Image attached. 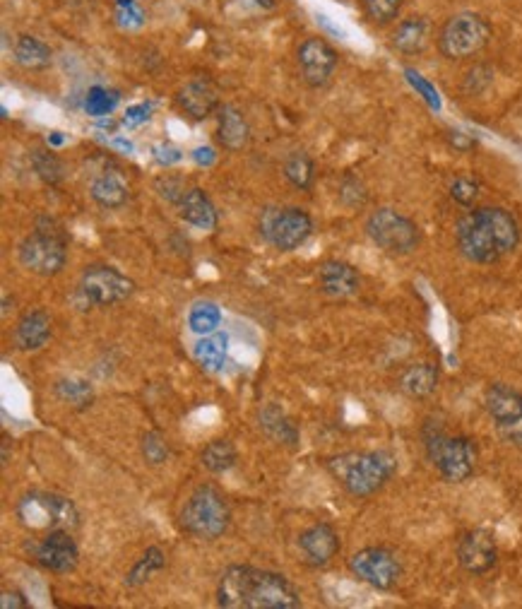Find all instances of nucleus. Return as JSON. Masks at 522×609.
Returning <instances> with one entry per match:
<instances>
[{
    "label": "nucleus",
    "instance_id": "1",
    "mask_svg": "<svg viewBox=\"0 0 522 609\" xmlns=\"http://www.w3.org/2000/svg\"><path fill=\"white\" fill-rule=\"evenodd\" d=\"M217 602L227 609H299V590L282 573L255 569V566H229L217 583Z\"/></svg>",
    "mask_w": 522,
    "mask_h": 609
},
{
    "label": "nucleus",
    "instance_id": "2",
    "mask_svg": "<svg viewBox=\"0 0 522 609\" xmlns=\"http://www.w3.org/2000/svg\"><path fill=\"white\" fill-rule=\"evenodd\" d=\"M520 224L513 212L503 208H474L467 212L455 229V244L467 260L491 265L503 260L520 246Z\"/></svg>",
    "mask_w": 522,
    "mask_h": 609
},
{
    "label": "nucleus",
    "instance_id": "3",
    "mask_svg": "<svg viewBox=\"0 0 522 609\" xmlns=\"http://www.w3.org/2000/svg\"><path fill=\"white\" fill-rule=\"evenodd\" d=\"M332 480L354 499H369L395 477L397 458L390 451H349L325 460Z\"/></svg>",
    "mask_w": 522,
    "mask_h": 609
},
{
    "label": "nucleus",
    "instance_id": "4",
    "mask_svg": "<svg viewBox=\"0 0 522 609\" xmlns=\"http://www.w3.org/2000/svg\"><path fill=\"white\" fill-rule=\"evenodd\" d=\"M424 448L426 458L436 467L438 475L450 484H462L474 475L479 463L477 443L470 436L448 434L443 427L426 422L424 427Z\"/></svg>",
    "mask_w": 522,
    "mask_h": 609
},
{
    "label": "nucleus",
    "instance_id": "5",
    "mask_svg": "<svg viewBox=\"0 0 522 609\" xmlns=\"http://www.w3.org/2000/svg\"><path fill=\"white\" fill-rule=\"evenodd\" d=\"M181 528L195 540L215 542L231 525V508L227 496L212 484H200L181 508Z\"/></svg>",
    "mask_w": 522,
    "mask_h": 609
},
{
    "label": "nucleus",
    "instance_id": "6",
    "mask_svg": "<svg viewBox=\"0 0 522 609\" xmlns=\"http://www.w3.org/2000/svg\"><path fill=\"white\" fill-rule=\"evenodd\" d=\"M17 523L29 532H46L53 530H70L80 528V511L75 501L68 496L53 492H27L20 496L15 506Z\"/></svg>",
    "mask_w": 522,
    "mask_h": 609
},
{
    "label": "nucleus",
    "instance_id": "7",
    "mask_svg": "<svg viewBox=\"0 0 522 609\" xmlns=\"http://www.w3.org/2000/svg\"><path fill=\"white\" fill-rule=\"evenodd\" d=\"M491 41V25L477 13L453 15L438 34V49L448 61H465V58L482 53Z\"/></svg>",
    "mask_w": 522,
    "mask_h": 609
},
{
    "label": "nucleus",
    "instance_id": "8",
    "mask_svg": "<svg viewBox=\"0 0 522 609\" xmlns=\"http://www.w3.org/2000/svg\"><path fill=\"white\" fill-rule=\"evenodd\" d=\"M366 234L388 256H409L421 244L417 222L393 208H378L366 220Z\"/></svg>",
    "mask_w": 522,
    "mask_h": 609
},
{
    "label": "nucleus",
    "instance_id": "9",
    "mask_svg": "<svg viewBox=\"0 0 522 609\" xmlns=\"http://www.w3.org/2000/svg\"><path fill=\"white\" fill-rule=\"evenodd\" d=\"M258 232L272 248L289 253L306 244L313 234V220L301 208H265L260 212Z\"/></svg>",
    "mask_w": 522,
    "mask_h": 609
},
{
    "label": "nucleus",
    "instance_id": "10",
    "mask_svg": "<svg viewBox=\"0 0 522 609\" xmlns=\"http://www.w3.org/2000/svg\"><path fill=\"white\" fill-rule=\"evenodd\" d=\"M17 258H20L22 268L29 270L32 275L53 277L65 268L68 246H65V239L58 232L37 229V232L29 234L17 246Z\"/></svg>",
    "mask_w": 522,
    "mask_h": 609
},
{
    "label": "nucleus",
    "instance_id": "11",
    "mask_svg": "<svg viewBox=\"0 0 522 609\" xmlns=\"http://www.w3.org/2000/svg\"><path fill=\"white\" fill-rule=\"evenodd\" d=\"M484 407L496 434L508 446L522 451V393L506 383H491L484 393Z\"/></svg>",
    "mask_w": 522,
    "mask_h": 609
},
{
    "label": "nucleus",
    "instance_id": "12",
    "mask_svg": "<svg viewBox=\"0 0 522 609\" xmlns=\"http://www.w3.org/2000/svg\"><path fill=\"white\" fill-rule=\"evenodd\" d=\"M349 571L371 588L393 590L402 578V561L388 547H366L349 559Z\"/></svg>",
    "mask_w": 522,
    "mask_h": 609
},
{
    "label": "nucleus",
    "instance_id": "13",
    "mask_svg": "<svg viewBox=\"0 0 522 609\" xmlns=\"http://www.w3.org/2000/svg\"><path fill=\"white\" fill-rule=\"evenodd\" d=\"M80 294L94 306H114L135 294V282L111 265H90L80 280Z\"/></svg>",
    "mask_w": 522,
    "mask_h": 609
},
{
    "label": "nucleus",
    "instance_id": "14",
    "mask_svg": "<svg viewBox=\"0 0 522 609\" xmlns=\"http://www.w3.org/2000/svg\"><path fill=\"white\" fill-rule=\"evenodd\" d=\"M34 561L41 569L51 573H70L80 564V547H77L73 532L53 530L34 545Z\"/></svg>",
    "mask_w": 522,
    "mask_h": 609
},
{
    "label": "nucleus",
    "instance_id": "15",
    "mask_svg": "<svg viewBox=\"0 0 522 609\" xmlns=\"http://www.w3.org/2000/svg\"><path fill=\"white\" fill-rule=\"evenodd\" d=\"M458 564L472 576H484L498 564V545L494 532L484 528H472L462 532L458 540Z\"/></svg>",
    "mask_w": 522,
    "mask_h": 609
},
{
    "label": "nucleus",
    "instance_id": "16",
    "mask_svg": "<svg viewBox=\"0 0 522 609\" xmlns=\"http://www.w3.org/2000/svg\"><path fill=\"white\" fill-rule=\"evenodd\" d=\"M296 58H299V68L301 75H304V82L313 90L318 87H325L332 78L337 68V51L325 41L323 37H311L306 39L304 44L299 46L296 51Z\"/></svg>",
    "mask_w": 522,
    "mask_h": 609
},
{
    "label": "nucleus",
    "instance_id": "17",
    "mask_svg": "<svg viewBox=\"0 0 522 609\" xmlns=\"http://www.w3.org/2000/svg\"><path fill=\"white\" fill-rule=\"evenodd\" d=\"M301 557L313 569H323L340 554V535L328 523H316L306 528L296 540Z\"/></svg>",
    "mask_w": 522,
    "mask_h": 609
},
{
    "label": "nucleus",
    "instance_id": "18",
    "mask_svg": "<svg viewBox=\"0 0 522 609\" xmlns=\"http://www.w3.org/2000/svg\"><path fill=\"white\" fill-rule=\"evenodd\" d=\"M320 292L332 299H349L361 289V275L344 260H325L318 268Z\"/></svg>",
    "mask_w": 522,
    "mask_h": 609
},
{
    "label": "nucleus",
    "instance_id": "19",
    "mask_svg": "<svg viewBox=\"0 0 522 609\" xmlns=\"http://www.w3.org/2000/svg\"><path fill=\"white\" fill-rule=\"evenodd\" d=\"M90 195L99 208L118 210L128 203L130 186L121 169L104 167L102 171H97V174L92 176Z\"/></svg>",
    "mask_w": 522,
    "mask_h": 609
},
{
    "label": "nucleus",
    "instance_id": "20",
    "mask_svg": "<svg viewBox=\"0 0 522 609\" xmlns=\"http://www.w3.org/2000/svg\"><path fill=\"white\" fill-rule=\"evenodd\" d=\"M176 102L195 121H205L219 111V92L210 80H193L181 87Z\"/></svg>",
    "mask_w": 522,
    "mask_h": 609
},
{
    "label": "nucleus",
    "instance_id": "21",
    "mask_svg": "<svg viewBox=\"0 0 522 609\" xmlns=\"http://www.w3.org/2000/svg\"><path fill=\"white\" fill-rule=\"evenodd\" d=\"M217 140L227 152H241L251 145V126L234 104L219 106Z\"/></svg>",
    "mask_w": 522,
    "mask_h": 609
},
{
    "label": "nucleus",
    "instance_id": "22",
    "mask_svg": "<svg viewBox=\"0 0 522 609\" xmlns=\"http://www.w3.org/2000/svg\"><path fill=\"white\" fill-rule=\"evenodd\" d=\"M176 208H179L181 220L191 224V227L203 229V232L217 229V208L203 188H186Z\"/></svg>",
    "mask_w": 522,
    "mask_h": 609
},
{
    "label": "nucleus",
    "instance_id": "23",
    "mask_svg": "<svg viewBox=\"0 0 522 609\" xmlns=\"http://www.w3.org/2000/svg\"><path fill=\"white\" fill-rule=\"evenodd\" d=\"M53 335V321L44 309L29 311L20 318L15 328V345L22 352H37L41 347H46V342Z\"/></svg>",
    "mask_w": 522,
    "mask_h": 609
},
{
    "label": "nucleus",
    "instance_id": "24",
    "mask_svg": "<svg viewBox=\"0 0 522 609\" xmlns=\"http://www.w3.org/2000/svg\"><path fill=\"white\" fill-rule=\"evenodd\" d=\"M258 427L270 441L280 443V446L296 448V443H299V429H296L292 417H289L280 405H275V402H268V405L260 407Z\"/></svg>",
    "mask_w": 522,
    "mask_h": 609
},
{
    "label": "nucleus",
    "instance_id": "25",
    "mask_svg": "<svg viewBox=\"0 0 522 609\" xmlns=\"http://www.w3.org/2000/svg\"><path fill=\"white\" fill-rule=\"evenodd\" d=\"M438 381H441V369L431 362L409 364L400 374V390L412 400H426L436 393Z\"/></svg>",
    "mask_w": 522,
    "mask_h": 609
},
{
    "label": "nucleus",
    "instance_id": "26",
    "mask_svg": "<svg viewBox=\"0 0 522 609\" xmlns=\"http://www.w3.org/2000/svg\"><path fill=\"white\" fill-rule=\"evenodd\" d=\"M390 41H393L395 49L400 53H405V56H417V53L424 51L431 41L429 20L421 15L407 17V20H402L400 25L395 27Z\"/></svg>",
    "mask_w": 522,
    "mask_h": 609
},
{
    "label": "nucleus",
    "instance_id": "27",
    "mask_svg": "<svg viewBox=\"0 0 522 609\" xmlns=\"http://www.w3.org/2000/svg\"><path fill=\"white\" fill-rule=\"evenodd\" d=\"M13 58L22 70H46L53 65V49L46 41H41L32 34H20L15 39Z\"/></svg>",
    "mask_w": 522,
    "mask_h": 609
},
{
    "label": "nucleus",
    "instance_id": "28",
    "mask_svg": "<svg viewBox=\"0 0 522 609\" xmlns=\"http://www.w3.org/2000/svg\"><path fill=\"white\" fill-rule=\"evenodd\" d=\"M200 463L212 475H224V472H229L231 467L239 463V451H236V446L229 439L210 441L203 448V453H200Z\"/></svg>",
    "mask_w": 522,
    "mask_h": 609
},
{
    "label": "nucleus",
    "instance_id": "29",
    "mask_svg": "<svg viewBox=\"0 0 522 609\" xmlns=\"http://www.w3.org/2000/svg\"><path fill=\"white\" fill-rule=\"evenodd\" d=\"M53 390H56L58 400L70 405L73 410H87L94 402V390L85 378H61V381L53 386Z\"/></svg>",
    "mask_w": 522,
    "mask_h": 609
},
{
    "label": "nucleus",
    "instance_id": "30",
    "mask_svg": "<svg viewBox=\"0 0 522 609\" xmlns=\"http://www.w3.org/2000/svg\"><path fill=\"white\" fill-rule=\"evenodd\" d=\"M166 566V554L159 547H147L145 554L135 561L133 569L126 573V585L128 588H140L145 585L154 573H159Z\"/></svg>",
    "mask_w": 522,
    "mask_h": 609
},
{
    "label": "nucleus",
    "instance_id": "31",
    "mask_svg": "<svg viewBox=\"0 0 522 609\" xmlns=\"http://www.w3.org/2000/svg\"><path fill=\"white\" fill-rule=\"evenodd\" d=\"M284 179L299 191H311L313 181H316V164L306 152H292L284 159Z\"/></svg>",
    "mask_w": 522,
    "mask_h": 609
},
{
    "label": "nucleus",
    "instance_id": "32",
    "mask_svg": "<svg viewBox=\"0 0 522 609\" xmlns=\"http://www.w3.org/2000/svg\"><path fill=\"white\" fill-rule=\"evenodd\" d=\"M29 162H32L34 174L39 176L46 186H58L65 179V167L63 162L53 155V150H46V147H34L32 155H29Z\"/></svg>",
    "mask_w": 522,
    "mask_h": 609
},
{
    "label": "nucleus",
    "instance_id": "33",
    "mask_svg": "<svg viewBox=\"0 0 522 609\" xmlns=\"http://www.w3.org/2000/svg\"><path fill=\"white\" fill-rule=\"evenodd\" d=\"M195 359L207 371H219L227 362V335H210L195 345Z\"/></svg>",
    "mask_w": 522,
    "mask_h": 609
},
{
    "label": "nucleus",
    "instance_id": "34",
    "mask_svg": "<svg viewBox=\"0 0 522 609\" xmlns=\"http://www.w3.org/2000/svg\"><path fill=\"white\" fill-rule=\"evenodd\" d=\"M118 102H121V94H118L116 90L94 85V87H90V92H87V97H85V109H87V114L94 118H104V116L114 114Z\"/></svg>",
    "mask_w": 522,
    "mask_h": 609
},
{
    "label": "nucleus",
    "instance_id": "35",
    "mask_svg": "<svg viewBox=\"0 0 522 609\" xmlns=\"http://www.w3.org/2000/svg\"><path fill=\"white\" fill-rule=\"evenodd\" d=\"M140 453H142V458H145L147 465H152V467L164 465L166 460H169V453H171L169 441H166L159 431H147L140 441Z\"/></svg>",
    "mask_w": 522,
    "mask_h": 609
},
{
    "label": "nucleus",
    "instance_id": "36",
    "mask_svg": "<svg viewBox=\"0 0 522 609\" xmlns=\"http://www.w3.org/2000/svg\"><path fill=\"white\" fill-rule=\"evenodd\" d=\"M219 321H222V313H219L217 304H212V301L195 304L191 316H188V323H191L195 333H212V330L219 328Z\"/></svg>",
    "mask_w": 522,
    "mask_h": 609
},
{
    "label": "nucleus",
    "instance_id": "37",
    "mask_svg": "<svg viewBox=\"0 0 522 609\" xmlns=\"http://www.w3.org/2000/svg\"><path fill=\"white\" fill-rule=\"evenodd\" d=\"M402 8V0H364V13L373 25H388Z\"/></svg>",
    "mask_w": 522,
    "mask_h": 609
},
{
    "label": "nucleus",
    "instance_id": "38",
    "mask_svg": "<svg viewBox=\"0 0 522 609\" xmlns=\"http://www.w3.org/2000/svg\"><path fill=\"white\" fill-rule=\"evenodd\" d=\"M450 198L462 205V208H472L479 198V183L470 179V176H458V179L450 183Z\"/></svg>",
    "mask_w": 522,
    "mask_h": 609
},
{
    "label": "nucleus",
    "instance_id": "39",
    "mask_svg": "<svg viewBox=\"0 0 522 609\" xmlns=\"http://www.w3.org/2000/svg\"><path fill=\"white\" fill-rule=\"evenodd\" d=\"M340 198L349 205V208H361L369 195H366L364 183H361L359 179H354V176H347L340 186Z\"/></svg>",
    "mask_w": 522,
    "mask_h": 609
},
{
    "label": "nucleus",
    "instance_id": "40",
    "mask_svg": "<svg viewBox=\"0 0 522 609\" xmlns=\"http://www.w3.org/2000/svg\"><path fill=\"white\" fill-rule=\"evenodd\" d=\"M491 78H494V75H491V70L486 68V65H477V68L470 70V75H467V80H465L467 92L479 94L486 85H489Z\"/></svg>",
    "mask_w": 522,
    "mask_h": 609
},
{
    "label": "nucleus",
    "instance_id": "41",
    "mask_svg": "<svg viewBox=\"0 0 522 609\" xmlns=\"http://www.w3.org/2000/svg\"><path fill=\"white\" fill-rule=\"evenodd\" d=\"M157 191L162 198L169 200V203H179L181 195L186 193V186L179 179H162L157 183Z\"/></svg>",
    "mask_w": 522,
    "mask_h": 609
},
{
    "label": "nucleus",
    "instance_id": "42",
    "mask_svg": "<svg viewBox=\"0 0 522 609\" xmlns=\"http://www.w3.org/2000/svg\"><path fill=\"white\" fill-rule=\"evenodd\" d=\"M150 114H152V106L150 104H135V106H130V109L126 111V118H123V123H126L128 128L142 126V123H145V121H150Z\"/></svg>",
    "mask_w": 522,
    "mask_h": 609
},
{
    "label": "nucleus",
    "instance_id": "43",
    "mask_svg": "<svg viewBox=\"0 0 522 609\" xmlns=\"http://www.w3.org/2000/svg\"><path fill=\"white\" fill-rule=\"evenodd\" d=\"M118 22H121L123 27H142L145 25V15H142V10L138 5H130V8H118Z\"/></svg>",
    "mask_w": 522,
    "mask_h": 609
},
{
    "label": "nucleus",
    "instance_id": "44",
    "mask_svg": "<svg viewBox=\"0 0 522 609\" xmlns=\"http://www.w3.org/2000/svg\"><path fill=\"white\" fill-rule=\"evenodd\" d=\"M0 605H3V609H29V600L20 590H3Z\"/></svg>",
    "mask_w": 522,
    "mask_h": 609
},
{
    "label": "nucleus",
    "instance_id": "45",
    "mask_svg": "<svg viewBox=\"0 0 522 609\" xmlns=\"http://www.w3.org/2000/svg\"><path fill=\"white\" fill-rule=\"evenodd\" d=\"M407 75H409V80H412V85H414V87H417V90H419L421 94H424V97H426V102H429V104L433 106V109H438V106H441V104H438V94H436V92H433V90H431V87H429V85H426V82L419 78V75H414V73H412V70H407Z\"/></svg>",
    "mask_w": 522,
    "mask_h": 609
},
{
    "label": "nucleus",
    "instance_id": "46",
    "mask_svg": "<svg viewBox=\"0 0 522 609\" xmlns=\"http://www.w3.org/2000/svg\"><path fill=\"white\" fill-rule=\"evenodd\" d=\"M154 152H157V159L162 164H174V162H179V159H181V152L176 150V147H164L162 145V147H157V150H154Z\"/></svg>",
    "mask_w": 522,
    "mask_h": 609
},
{
    "label": "nucleus",
    "instance_id": "47",
    "mask_svg": "<svg viewBox=\"0 0 522 609\" xmlns=\"http://www.w3.org/2000/svg\"><path fill=\"white\" fill-rule=\"evenodd\" d=\"M193 159L198 164H212L215 162V150H212V147H198V150L193 152Z\"/></svg>",
    "mask_w": 522,
    "mask_h": 609
},
{
    "label": "nucleus",
    "instance_id": "48",
    "mask_svg": "<svg viewBox=\"0 0 522 609\" xmlns=\"http://www.w3.org/2000/svg\"><path fill=\"white\" fill-rule=\"evenodd\" d=\"M448 140H450V145L458 147V150H470V147L474 145L465 133H450Z\"/></svg>",
    "mask_w": 522,
    "mask_h": 609
},
{
    "label": "nucleus",
    "instance_id": "49",
    "mask_svg": "<svg viewBox=\"0 0 522 609\" xmlns=\"http://www.w3.org/2000/svg\"><path fill=\"white\" fill-rule=\"evenodd\" d=\"M255 5H258V8H263V10H272V8H277V0H253Z\"/></svg>",
    "mask_w": 522,
    "mask_h": 609
},
{
    "label": "nucleus",
    "instance_id": "50",
    "mask_svg": "<svg viewBox=\"0 0 522 609\" xmlns=\"http://www.w3.org/2000/svg\"><path fill=\"white\" fill-rule=\"evenodd\" d=\"M49 145H63V135L61 133H51L49 135Z\"/></svg>",
    "mask_w": 522,
    "mask_h": 609
},
{
    "label": "nucleus",
    "instance_id": "51",
    "mask_svg": "<svg viewBox=\"0 0 522 609\" xmlns=\"http://www.w3.org/2000/svg\"><path fill=\"white\" fill-rule=\"evenodd\" d=\"M10 313V297L8 294H3V316H8Z\"/></svg>",
    "mask_w": 522,
    "mask_h": 609
}]
</instances>
